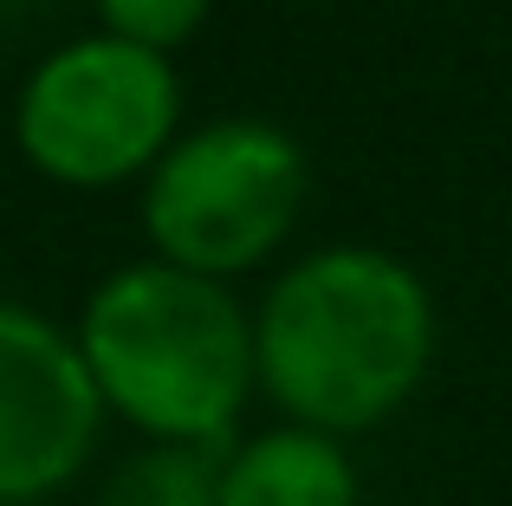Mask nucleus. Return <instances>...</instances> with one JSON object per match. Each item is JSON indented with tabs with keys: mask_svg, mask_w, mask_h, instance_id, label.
<instances>
[{
	"mask_svg": "<svg viewBox=\"0 0 512 506\" xmlns=\"http://www.w3.org/2000/svg\"><path fill=\"white\" fill-rule=\"evenodd\" d=\"M78 351L104 396L143 442L227 448L253 396V318L221 279L143 260L85 299Z\"/></svg>",
	"mask_w": 512,
	"mask_h": 506,
	"instance_id": "f03ea898",
	"label": "nucleus"
},
{
	"mask_svg": "<svg viewBox=\"0 0 512 506\" xmlns=\"http://www.w3.org/2000/svg\"><path fill=\"white\" fill-rule=\"evenodd\" d=\"M104 396L78 338L0 299V506H39L85 474Z\"/></svg>",
	"mask_w": 512,
	"mask_h": 506,
	"instance_id": "39448f33",
	"label": "nucleus"
},
{
	"mask_svg": "<svg viewBox=\"0 0 512 506\" xmlns=\"http://www.w3.org/2000/svg\"><path fill=\"white\" fill-rule=\"evenodd\" d=\"M435 364V299L422 273L383 247L305 253L253 318V377L318 435L389 422Z\"/></svg>",
	"mask_w": 512,
	"mask_h": 506,
	"instance_id": "f257e3e1",
	"label": "nucleus"
},
{
	"mask_svg": "<svg viewBox=\"0 0 512 506\" xmlns=\"http://www.w3.org/2000/svg\"><path fill=\"white\" fill-rule=\"evenodd\" d=\"M221 455L227 448L143 442L104 481L98 506H221Z\"/></svg>",
	"mask_w": 512,
	"mask_h": 506,
	"instance_id": "0eeeda50",
	"label": "nucleus"
},
{
	"mask_svg": "<svg viewBox=\"0 0 512 506\" xmlns=\"http://www.w3.org/2000/svg\"><path fill=\"white\" fill-rule=\"evenodd\" d=\"M221 506H363V481L338 435L286 422V429L227 442Z\"/></svg>",
	"mask_w": 512,
	"mask_h": 506,
	"instance_id": "423d86ee",
	"label": "nucleus"
},
{
	"mask_svg": "<svg viewBox=\"0 0 512 506\" xmlns=\"http://www.w3.org/2000/svg\"><path fill=\"white\" fill-rule=\"evenodd\" d=\"M214 0H98L104 13V33L111 39H130L143 52H169L208 20Z\"/></svg>",
	"mask_w": 512,
	"mask_h": 506,
	"instance_id": "6e6552de",
	"label": "nucleus"
},
{
	"mask_svg": "<svg viewBox=\"0 0 512 506\" xmlns=\"http://www.w3.org/2000/svg\"><path fill=\"white\" fill-rule=\"evenodd\" d=\"M305 208V150L266 117L221 124L163 150L143 189V228L156 260L201 279L260 266Z\"/></svg>",
	"mask_w": 512,
	"mask_h": 506,
	"instance_id": "7ed1b4c3",
	"label": "nucleus"
},
{
	"mask_svg": "<svg viewBox=\"0 0 512 506\" xmlns=\"http://www.w3.org/2000/svg\"><path fill=\"white\" fill-rule=\"evenodd\" d=\"M182 91L163 52L130 39H78L52 52L20 98V150L39 176L72 189H111V182L156 169L169 150Z\"/></svg>",
	"mask_w": 512,
	"mask_h": 506,
	"instance_id": "20e7f679",
	"label": "nucleus"
}]
</instances>
